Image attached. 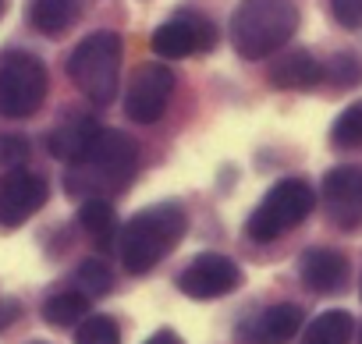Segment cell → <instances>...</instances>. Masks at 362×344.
<instances>
[{
	"label": "cell",
	"instance_id": "obj_1",
	"mask_svg": "<svg viewBox=\"0 0 362 344\" xmlns=\"http://www.w3.org/2000/svg\"><path fill=\"white\" fill-rule=\"evenodd\" d=\"M139 170V146L132 135L124 131H96L93 142L68 163V178L64 189L75 199H89V196H114L124 192L128 182Z\"/></svg>",
	"mask_w": 362,
	"mask_h": 344
},
{
	"label": "cell",
	"instance_id": "obj_2",
	"mask_svg": "<svg viewBox=\"0 0 362 344\" xmlns=\"http://www.w3.org/2000/svg\"><path fill=\"white\" fill-rule=\"evenodd\" d=\"M189 231V217L174 203H160L149 206L142 213H135L124 231H121V263L128 273H149L170 249H177V242Z\"/></svg>",
	"mask_w": 362,
	"mask_h": 344
},
{
	"label": "cell",
	"instance_id": "obj_3",
	"mask_svg": "<svg viewBox=\"0 0 362 344\" xmlns=\"http://www.w3.org/2000/svg\"><path fill=\"white\" fill-rule=\"evenodd\" d=\"M298 29V8L291 0H242L231 15V47L245 61L277 54Z\"/></svg>",
	"mask_w": 362,
	"mask_h": 344
},
{
	"label": "cell",
	"instance_id": "obj_4",
	"mask_svg": "<svg viewBox=\"0 0 362 344\" xmlns=\"http://www.w3.org/2000/svg\"><path fill=\"white\" fill-rule=\"evenodd\" d=\"M117 71H121V40L114 32L86 36L68 57V75L75 89L96 107H107L114 100Z\"/></svg>",
	"mask_w": 362,
	"mask_h": 344
},
{
	"label": "cell",
	"instance_id": "obj_5",
	"mask_svg": "<svg viewBox=\"0 0 362 344\" xmlns=\"http://www.w3.org/2000/svg\"><path fill=\"white\" fill-rule=\"evenodd\" d=\"M313 206H316V196H313V189H309L305 182H298V178L277 182V185L263 196V203L252 210V217H249V224H245V235H249L252 242H274V238H281L284 231L298 227V224L313 213Z\"/></svg>",
	"mask_w": 362,
	"mask_h": 344
},
{
	"label": "cell",
	"instance_id": "obj_6",
	"mask_svg": "<svg viewBox=\"0 0 362 344\" xmlns=\"http://www.w3.org/2000/svg\"><path fill=\"white\" fill-rule=\"evenodd\" d=\"M47 100V68L29 50L0 54V110L8 117H29Z\"/></svg>",
	"mask_w": 362,
	"mask_h": 344
},
{
	"label": "cell",
	"instance_id": "obj_7",
	"mask_svg": "<svg viewBox=\"0 0 362 344\" xmlns=\"http://www.w3.org/2000/svg\"><path fill=\"white\" fill-rule=\"evenodd\" d=\"M242 284V270L235 259L221 256V252H203L196 256L177 277L181 295H189L196 302H210V298H224L231 291H238Z\"/></svg>",
	"mask_w": 362,
	"mask_h": 344
},
{
	"label": "cell",
	"instance_id": "obj_8",
	"mask_svg": "<svg viewBox=\"0 0 362 344\" xmlns=\"http://www.w3.org/2000/svg\"><path fill=\"white\" fill-rule=\"evenodd\" d=\"M174 96V71L167 64H142L124 93V110L139 124H153L163 117L167 103Z\"/></svg>",
	"mask_w": 362,
	"mask_h": 344
},
{
	"label": "cell",
	"instance_id": "obj_9",
	"mask_svg": "<svg viewBox=\"0 0 362 344\" xmlns=\"http://www.w3.org/2000/svg\"><path fill=\"white\" fill-rule=\"evenodd\" d=\"M214 47H217V29L199 15H177L153 32V50L167 61H181Z\"/></svg>",
	"mask_w": 362,
	"mask_h": 344
},
{
	"label": "cell",
	"instance_id": "obj_10",
	"mask_svg": "<svg viewBox=\"0 0 362 344\" xmlns=\"http://www.w3.org/2000/svg\"><path fill=\"white\" fill-rule=\"evenodd\" d=\"M50 189L40 174H29V170H11L0 185V227H22L29 217H36L47 203Z\"/></svg>",
	"mask_w": 362,
	"mask_h": 344
},
{
	"label": "cell",
	"instance_id": "obj_11",
	"mask_svg": "<svg viewBox=\"0 0 362 344\" xmlns=\"http://www.w3.org/2000/svg\"><path fill=\"white\" fill-rule=\"evenodd\" d=\"M323 199L330 220L341 227H355L362 220V167H334L323 178Z\"/></svg>",
	"mask_w": 362,
	"mask_h": 344
},
{
	"label": "cell",
	"instance_id": "obj_12",
	"mask_svg": "<svg viewBox=\"0 0 362 344\" xmlns=\"http://www.w3.org/2000/svg\"><path fill=\"white\" fill-rule=\"evenodd\" d=\"M298 326H302V309L284 302V305H270L259 316H252L238 333L249 344H288L298 333Z\"/></svg>",
	"mask_w": 362,
	"mask_h": 344
},
{
	"label": "cell",
	"instance_id": "obj_13",
	"mask_svg": "<svg viewBox=\"0 0 362 344\" xmlns=\"http://www.w3.org/2000/svg\"><path fill=\"white\" fill-rule=\"evenodd\" d=\"M302 284L316 295H337L348 280V259L334 249H309L298 263Z\"/></svg>",
	"mask_w": 362,
	"mask_h": 344
},
{
	"label": "cell",
	"instance_id": "obj_14",
	"mask_svg": "<svg viewBox=\"0 0 362 344\" xmlns=\"http://www.w3.org/2000/svg\"><path fill=\"white\" fill-rule=\"evenodd\" d=\"M100 131V124L89 117V114H68L54 131H50V138H47V149H50V156L54 160H64V163H71L89 142H93V135Z\"/></svg>",
	"mask_w": 362,
	"mask_h": 344
},
{
	"label": "cell",
	"instance_id": "obj_15",
	"mask_svg": "<svg viewBox=\"0 0 362 344\" xmlns=\"http://www.w3.org/2000/svg\"><path fill=\"white\" fill-rule=\"evenodd\" d=\"M270 82L277 89H313L323 82V64L309 50H291L270 68Z\"/></svg>",
	"mask_w": 362,
	"mask_h": 344
},
{
	"label": "cell",
	"instance_id": "obj_16",
	"mask_svg": "<svg viewBox=\"0 0 362 344\" xmlns=\"http://www.w3.org/2000/svg\"><path fill=\"white\" fill-rule=\"evenodd\" d=\"M82 15V0H36L29 8V22L33 29L47 32V36H57L64 29H71Z\"/></svg>",
	"mask_w": 362,
	"mask_h": 344
},
{
	"label": "cell",
	"instance_id": "obj_17",
	"mask_svg": "<svg viewBox=\"0 0 362 344\" xmlns=\"http://www.w3.org/2000/svg\"><path fill=\"white\" fill-rule=\"evenodd\" d=\"M351 333H355V319L344 309H330V312H320L309 323L302 344H348Z\"/></svg>",
	"mask_w": 362,
	"mask_h": 344
},
{
	"label": "cell",
	"instance_id": "obj_18",
	"mask_svg": "<svg viewBox=\"0 0 362 344\" xmlns=\"http://www.w3.org/2000/svg\"><path fill=\"white\" fill-rule=\"evenodd\" d=\"M89 312V298L82 291H57L43 302V319L50 326H75Z\"/></svg>",
	"mask_w": 362,
	"mask_h": 344
},
{
	"label": "cell",
	"instance_id": "obj_19",
	"mask_svg": "<svg viewBox=\"0 0 362 344\" xmlns=\"http://www.w3.org/2000/svg\"><path fill=\"white\" fill-rule=\"evenodd\" d=\"M78 224H82L100 245H107V238L114 235V206H110V199H103V196L82 199V206H78Z\"/></svg>",
	"mask_w": 362,
	"mask_h": 344
},
{
	"label": "cell",
	"instance_id": "obj_20",
	"mask_svg": "<svg viewBox=\"0 0 362 344\" xmlns=\"http://www.w3.org/2000/svg\"><path fill=\"white\" fill-rule=\"evenodd\" d=\"M330 142L337 149H355L362 146V100H355L351 107H344L330 128Z\"/></svg>",
	"mask_w": 362,
	"mask_h": 344
},
{
	"label": "cell",
	"instance_id": "obj_21",
	"mask_svg": "<svg viewBox=\"0 0 362 344\" xmlns=\"http://www.w3.org/2000/svg\"><path fill=\"white\" fill-rule=\"evenodd\" d=\"M75 344H121V330L110 316H86L75 330Z\"/></svg>",
	"mask_w": 362,
	"mask_h": 344
},
{
	"label": "cell",
	"instance_id": "obj_22",
	"mask_svg": "<svg viewBox=\"0 0 362 344\" xmlns=\"http://www.w3.org/2000/svg\"><path fill=\"white\" fill-rule=\"evenodd\" d=\"M75 291H82L86 298H100L110 291V270L100 259H86L75 270Z\"/></svg>",
	"mask_w": 362,
	"mask_h": 344
},
{
	"label": "cell",
	"instance_id": "obj_23",
	"mask_svg": "<svg viewBox=\"0 0 362 344\" xmlns=\"http://www.w3.org/2000/svg\"><path fill=\"white\" fill-rule=\"evenodd\" d=\"M323 78L337 82V85H358L362 82V61L355 54H337L327 68H323Z\"/></svg>",
	"mask_w": 362,
	"mask_h": 344
},
{
	"label": "cell",
	"instance_id": "obj_24",
	"mask_svg": "<svg viewBox=\"0 0 362 344\" xmlns=\"http://www.w3.org/2000/svg\"><path fill=\"white\" fill-rule=\"evenodd\" d=\"M25 160H29V138H22V135H0V163L18 170Z\"/></svg>",
	"mask_w": 362,
	"mask_h": 344
},
{
	"label": "cell",
	"instance_id": "obj_25",
	"mask_svg": "<svg viewBox=\"0 0 362 344\" xmlns=\"http://www.w3.org/2000/svg\"><path fill=\"white\" fill-rule=\"evenodd\" d=\"M330 11L344 29H362V0H330Z\"/></svg>",
	"mask_w": 362,
	"mask_h": 344
},
{
	"label": "cell",
	"instance_id": "obj_26",
	"mask_svg": "<svg viewBox=\"0 0 362 344\" xmlns=\"http://www.w3.org/2000/svg\"><path fill=\"white\" fill-rule=\"evenodd\" d=\"M142 344H185V340H181V333H174V330H156Z\"/></svg>",
	"mask_w": 362,
	"mask_h": 344
},
{
	"label": "cell",
	"instance_id": "obj_27",
	"mask_svg": "<svg viewBox=\"0 0 362 344\" xmlns=\"http://www.w3.org/2000/svg\"><path fill=\"white\" fill-rule=\"evenodd\" d=\"M0 15H4V0H0Z\"/></svg>",
	"mask_w": 362,
	"mask_h": 344
},
{
	"label": "cell",
	"instance_id": "obj_28",
	"mask_svg": "<svg viewBox=\"0 0 362 344\" xmlns=\"http://www.w3.org/2000/svg\"><path fill=\"white\" fill-rule=\"evenodd\" d=\"M29 344H47V340H29Z\"/></svg>",
	"mask_w": 362,
	"mask_h": 344
},
{
	"label": "cell",
	"instance_id": "obj_29",
	"mask_svg": "<svg viewBox=\"0 0 362 344\" xmlns=\"http://www.w3.org/2000/svg\"><path fill=\"white\" fill-rule=\"evenodd\" d=\"M358 295H362V280H358Z\"/></svg>",
	"mask_w": 362,
	"mask_h": 344
},
{
	"label": "cell",
	"instance_id": "obj_30",
	"mask_svg": "<svg viewBox=\"0 0 362 344\" xmlns=\"http://www.w3.org/2000/svg\"><path fill=\"white\" fill-rule=\"evenodd\" d=\"M358 344H362V333H358Z\"/></svg>",
	"mask_w": 362,
	"mask_h": 344
}]
</instances>
